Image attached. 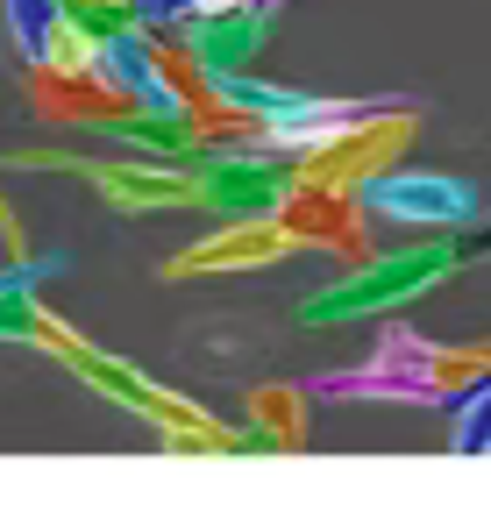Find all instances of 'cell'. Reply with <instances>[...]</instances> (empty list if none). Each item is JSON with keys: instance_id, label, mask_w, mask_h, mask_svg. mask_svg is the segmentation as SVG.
<instances>
[{"instance_id": "9", "label": "cell", "mask_w": 491, "mask_h": 512, "mask_svg": "<svg viewBox=\"0 0 491 512\" xmlns=\"http://www.w3.org/2000/svg\"><path fill=\"white\" fill-rule=\"evenodd\" d=\"M242 413H250V434L264 448H306V392L299 384H257L242 399Z\"/></svg>"}, {"instance_id": "14", "label": "cell", "mask_w": 491, "mask_h": 512, "mask_svg": "<svg viewBox=\"0 0 491 512\" xmlns=\"http://www.w3.org/2000/svg\"><path fill=\"white\" fill-rule=\"evenodd\" d=\"M250 8H264V15H278V8H285V0H250Z\"/></svg>"}, {"instance_id": "3", "label": "cell", "mask_w": 491, "mask_h": 512, "mask_svg": "<svg viewBox=\"0 0 491 512\" xmlns=\"http://www.w3.org/2000/svg\"><path fill=\"white\" fill-rule=\"evenodd\" d=\"M356 200H363V214L399 221V228H477V214H484L470 178H456V171H413L406 157L385 164V171H371L356 185Z\"/></svg>"}, {"instance_id": "6", "label": "cell", "mask_w": 491, "mask_h": 512, "mask_svg": "<svg viewBox=\"0 0 491 512\" xmlns=\"http://www.w3.org/2000/svg\"><path fill=\"white\" fill-rule=\"evenodd\" d=\"M164 36L186 50L193 72H250L264 36H271V15L250 8V0H214V8H200L193 22H178Z\"/></svg>"}, {"instance_id": "13", "label": "cell", "mask_w": 491, "mask_h": 512, "mask_svg": "<svg viewBox=\"0 0 491 512\" xmlns=\"http://www.w3.org/2000/svg\"><path fill=\"white\" fill-rule=\"evenodd\" d=\"M0 235H8V242H15V214H8V207H0Z\"/></svg>"}, {"instance_id": "8", "label": "cell", "mask_w": 491, "mask_h": 512, "mask_svg": "<svg viewBox=\"0 0 491 512\" xmlns=\"http://www.w3.org/2000/svg\"><path fill=\"white\" fill-rule=\"evenodd\" d=\"M93 192L114 214H164V207H193V178L186 164H150V157H86L79 164Z\"/></svg>"}, {"instance_id": "7", "label": "cell", "mask_w": 491, "mask_h": 512, "mask_svg": "<svg viewBox=\"0 0 491 512\" xmlns=\"http://www.w3.org/2000/svg\"><path fill=\"white\" fill-rule=\"evenodd\" d=\"M299 242L278 228V214H264V221H221L207 242H193V249H178L171 264H164V278H207V271H264V264H285Z\"/></svg>"}, {"instance_id": "5", "label": "cell", "mask_w": 491, "mask_h": 512, "mask_svg": "<svg viewBox=\"0 0 491 512\" xmlns=\"http://www.w3.org/2000/svg\"><path fill=\"white\" fill-rule=\"evenodd\" d=\"M278 228H285L299 249H328V256H349V264L371 256V214H363V200H356V192H342V185L292 178L285 207H278Z\"/></svg>"}, {"instance_id": "1", "label": "cell", "mask_w": 491, "mask_h": 512, "mask_svg": "<svg viewBox=\"0 0 491 512\" xmlns=\"http://www.w3.org/2000/svg\"><path fill=\"white\" fill-rule=\"evenodd\" d=\"M463 271V242L442 235V242H420V249H371L356 271H342L335 285L306 292L299 299V320L306 328H342V320H385L413 299H427L435 285H449Z\"/></svg>"}, {"instance_id": "4", "label": "cell", "mask_w": 491, "mask_h": 512, "mask_svg": "<svg viewBox=\"0 0 491 512\" xmlns=\"http://www.w3.org/2000/svg\"><path fill=\"white\" fill-rule=\"evenodd\" d=\"M186 178H193V207L221 221H264L285 207L299 171L285 157H186Z\"/></svg>"}, {"instance_id": "11", "label": "cell", "mask_w": 491, "mask_h": 512, "mask_svg": "<svg viewBox=\"0 0 491 512\" xmlns=\"http://www.w3.org/2000/svg\"><path fill=\"white\" fill-rule=\"evenodd\" d=\"M449 448L456 456H491V370L449 399Z\"/></svg>"}, {"instance_id": "10", "label": "cell", "mask_w": 491, "mask_h": 512, "mask_svg": "<svg viewBox=\"0 0 491 512\" xmlns=\"http://www.w3.org/2000/svg\"><path fill=\"white\" fill-rule=\"evenodd\" d=\"M0 8H8V43L22 57V72H36V64L50 57V43H57L65 8H57V0H0Z\"/></svg>"}, {"instance_id": "2", "label": "cell", "mask_w": 491, "mask_h": 512, "mask_svg": "<svg viewBox=\"0 0 491 512\" xmlns=\"http://www.w3.org/2000/svg\"><path fill=\"white\" fill-rule=\"evenodd\" d=\"M420 143V107H392V100H371L356 121H335V128H321L314 143H306L299 157H292V171L299 178H314V185H342V192H356L371 171H385V164H399L406 150Z\"/></svg>"}, {"instance_id": "12", "label": "cell", "mask_w": 491, "mask_h": 512, "mask_svg": "<svg viewBox=\"0 0 491 512\" xmlns=\"http://www.w3.org/2000/svg\"><path fill=\"white\" fill-rule=\"evenodd\" d=\"M456 242H463V264H470V256H491V228H477V235H470V228H463V235H456Z\"/></svg>"}]
</instances>
